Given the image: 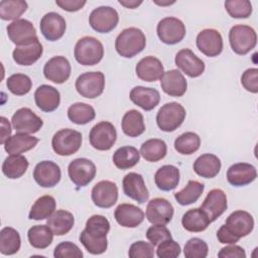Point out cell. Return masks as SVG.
<instances>
[{"mask_svg": "<svg viewBox=\"0 0 258 258\" xmlns=\"http://www.w3.org/2000/svg\"><path fill=\"white\" fill-rule=\"evenodd\" d=\"M110 223L102 215H93L86 222V228L80 234V242L93 255L104 253L108 247L107 234Z\"/></svg>", "mask_w": 258, "mask_h": 258, "instance_id": "6da1fadb", "label": "cell"}, {"mask_svg": "<svg viewBox=\"0 0 258 258\" xmlns=\"http://www.w3.org/2000/svg\"><path fill=\"white\" fill-rule=\"evenodd\" d=\"M146 45V37L141 29L129 27L122 30L115 40V48L119 55L130 58L140 53Z\"/></svg>", "mask_w": 258, "mask_h": 258, "instance_id": "7a4b0ae2", "label": "cell"}, {"mask_svg": "<svg viewBox=\"0 0 258 258\" xmlns=\"http://www.w3.org/2000/svg\"><path fill=\"white\" fill-rule=\"evenodd\" d=\"M74 54L79 63L83 66H95L104 56V46L96 37L84 36L77 41Z\"/></svg>", "mask_w": 258, "mask_h": 258, "instance_id": "3957f363", "label": "cell"}, {"mask_svg": "<svg viewBox=\"0 0 258 258\" xmlns=\"http://www.w3.org/2000/svg\"><path fill=\"white\" fill-rule=\"evenodd\" d=\"M229 41L231 48L235 53L244 55L256 46L257 34L251 26L239 24L230 29Z\"/></svg>", "mask_w": 258, "mask_h": 258, "instance_id": "277c9868", "label": "cell"}, {"mask_svg": "<svg viewBox=\"0 0 258 258\" xmlns=\"http://www.w3.org/2000/svg\"><path fill=\"white\" fill-rule=\"evenodd\" d=\"M185 109L176 102L164 104L156 114V123L160 130L172 132L176 130L185 119Z\"/></svg>", "mask_w": 258, "mask_h": 258, "instance_id": "5b68a950", "label": "cell"}, {"mask_svg": "<svg viewBox=\"0 0 258 258\" xmlns=\"http://www.w3.org/2000/svg\"><path fill=\"white\" fill-rule=\"evenodd\" d=\"M82 141L83 136L81 132L64 128L54 133L51 139V146L56 154L60 156H70L81 148Z\"/></svg>", "mask_w": 258, "mask_h": 258, "instance_id": "8992f818", "label": "cell"}, {"mask_svg": "<svg viewBox=\"0 0 258 258\" xmlns=\"http://www.w3.org/2000/svg\"><path fill=\"white\" fill-rule=\"evenodd\" d=\"M76 90L84 98L95 99L105 89V76L101 72H88L76 80Z\"/></svg>", "mask_w": 258, "mask_h": 258, "instance_id": "52a82bcc", "label": "cell"}, {"mask_svg": "<svg viewBox=\"0 0 258 258\" xmlns=\"http://www.w3.org/2000/svg\"><path fill=\"white\" fill-rule=\"evenodd\" d=\"M117 139V131L114 125L108 121L97 123L90 131L89 140L91 145L101 151L112 148Z\"/></svg>", "mask_w": 258, "mask_h": 258, "instance_id": "ba28073f", "label": "cell"}, {"mask_svg": "<svg viewBox=\"0 0 258 258\" xmlns=\"http://www.w3.org/2000/svg\"><path fill=\"white\" fill-rule=\"evenodd\" d=\"M158 38L165 44H175L183 39L186 30L183 22L176 17L162 18L156 28Z\"/></svg>", "mask_w": 258, "mask_h": 258, "instance_id": "9c48e42d", "label": "cell"}, {"mask_svg": "<svg viewBox=\"0 0 258 258\" xmlns=\"http://www.w3.org/2000/svg\"><path fill=\"white\" fill-rule=\"evenodd\" d=\"M119 22L118 12L110 6H100L94 9L89 16L91 27L100 33L112 31Z\"/></svg>", "mask_w": 258, "mask_h": 258, "instance_id": "30bf717a", "label": "cell"}, {"mask_svg": "<svg viewBox=\"0 0 258 258\" xmlns=\"http://www.w3.org/2000/svg\"><path fill=\"white\" fill-rule=\"evenodd\" d=\"M7 34L9 39L18 46H24L38 40L35 27L27 19H17L8 24Z\"/></svg>", "mask_w": 258, "mask_h": 258, "instance_id": "8fae6325", "label": "cell"}, {"mask_svg": "<svg viewBox=\"0 0 258 258\" xmlns=\"http://www.w3.org/2000/svg\"><path fill=\"white\" fill-rule=\"evenodd\" d=\"M96 165L88 158H76L68 167L70 179L79 187L89 184L96 175Z\"/></svg>", "mask_w": 258, "mask_h": 258, "instance_id": "7c38bea8", "label": "cell"}, {"mask_svg": "<svg viewBox=\"0 0 258 258\" xmlns=\"http://www.w3.org/2000/svg\"><path fill=\"white\" fill-rule=\"evenodd\" d=\"M12 127L19 133L32 134L39 131L43 121L29 108H20L12 116Z\"/></svg>", "mask_w": 258, "mask_h": 258, "instance_id": "4fadbf2b", "label": "cell"}, {"mask_svg": "<svg viewBox=\"0 0 258 258\" xmlns=\"http://www.w3.org/2000/svg\"><path fill=\"white\" fill-rule=\"evenodd\" d=\"M145 214L152 225H166L173 217V207L167 200L155 198L148 202Z\"/></svg>", "mask_w": 258, "mask_h": 258, "instance_id": "5bb4252c", "label": "cell"}, {"mask_svg": "<svg viewBox=\"0 0 258 258\" xmlns=\"http://www.w3.org/2000/svg\"><path fill=\"white\" fill-rule=\"evenodd\" d=\"M197 47L209 57L218 56L223 50V37L218 30L206 28L197 36Z\"/></svg>", "mask_w": 258, "mask_h": 258, "instance_id": "9a60e30c", "label": "cell"}, {"mask_svg": "<svg viewBox=\"0 0 258 258\" xmlns=\"http://www.w3.org/2000/svg\"><path fill=\"white\" fill-rule=\"evenodd\" d=\"M200 208L207 215L210 223H212L227 210V196L222 189L214 188L209 191Z\"/></svg>", "mask_w": 258, "mask_h": 258, "instance_id": "2e32d148", "label": "cell"}, {"mask_svg": "<svg viewBox=\"0 0 258 258\" xmlns=\"http://www.w3.org/2000/svg\"><path fill=\"white\" fill-rule=\"evenodd\" d=\"M34 180L42 187H53L61 178L59 166L50 160H42L38 162L33 170Z\"/></svg>", "mask_w": 258, "mask_h": 258, "instance_id": "e0dca14e", "label": "cell"}, {"mask_svg": "<svg viewBox=\"0 0 258 258\" xmlns=\"http://www.w3.org/2000/svg\"><path fill=\"white\" fill-rule=\"evenodd\" d=\"M71 63L64 56L56 55L48 59L43 67V75L45 79L54 83L62 84L67 82L71 76Z\"/></svg>", "mask_w": 258, "mask_h": 258, "instance_id": "ac0fdd59", "label": "cell"}, {"mask_svg": "<svg viewBox=\"0 0 258 258\" xmlns=\"http://www.w3.org/2000/svg\"><path fill=\"white\" fill-rule=\"evenodd\" d=\"M91 194L93 203L102 209L113 207L118 200V187L110 180L99 181L94 185Z\"/></svg>", "mask_w": 258, "mask_h": 258, "instance_id": "d6986e66", "label": "cell"}, {"mask_svg": "<svg viewBox=\"0 0 258 258\" xmlns=\"http://www.w3.org/2000/svg\"><path fill=\"white\" fill-rule=\"evenodd\" d=\"M225 226L235 237L241 239L253 231L254 219L250 213L238 210L229 215Z\"/></svg>", "mask_w": 258, "mask_h": 258, "instance_id": "ffe728a7", "label": "cell"}, {"mask_svg": "<svg viewBox=\"0 0 258 258\" xmlns=\"http://www.w3.org/2000/svg\"><path fill=\"white\" fill-rule=\"evenodd\" d=\"M40 32L45 39L55 41L61 38L66 32L67 24L64 18L56 12H48L40 20Z\"/></svg>", "mask_w": 258, "mask_h": 258, "instance_id": "44dd1931", "label": "cell"}, {"mask_svg": "<svg viewBox=\"0 0 258 258\" xmlns=\"http://www.w3.org/2000/svg\"><path fill=\"white\" fill-rule=\"evenodd\" d=\"M174 62L177 68L190 78H198L205 72V62L189 48L180 49L175 55Z\"/></svg>", "mask_w": 258, "mask_h": 258, "instance_id": "7402d4cb", "label": "cell"}, {"mask_svg": "<svg viewBox=\"0 0 258 258\" xmlns=\"http://www.w3.org/2000/svg\"><path fill=\"white\" fill-rule=\"evenodd\" d=\"M123 191L130 199L139 204H144L149 198V191L144 178L137 172H129L123 178Z\"/></svg>", "mask_w": 258, "mask_h": 258, "instance_id": "603a6c76", "label": "cell"}, {"mask_svg": "<svg viewBox=\"0 0 258 258\" xmlns=\"http://www.w3.org/2000/svg\"><path fill=\"white\" fill-rule=\"evenodd\" d=\"M257 171L254 165L247 162L232 164L227 170V180L233 186H244L255 180Z\"/></svg>", "mask_w": 258, "mask_h": 258, "instance_id": "cb8c5ba5", "label": "cell"}, {"mask_svg": "<svg viewBox=\"0 0 258 258\" xmlns=\"http://www.w3.org/2000/svg\"><path fill=\"white\" fill-rule=\"evenodd\" d=\"M162 91L171 97H181L187 89V82L178 70L164 72L160 79Z\"/></svg>", "mask_w": 258, "mask_h": 258, "instance_id": "d4e9b609", "label": "cell"}, {"mask_svg": "<svg viewBox=\"0 0 258 258\" xmlns=\"http://www.w3.org/2000/svg\"><path fill=\"white\" fill-rule=\"evenodd\" d=\"M114 217L117 223L124 228H136L144 220L143 211L132 204H121L115 212Z\"/></svg>", "mask_w": 258, "mask_h": 258, "instance_id": "484cf974", "label": "cell"}, {"mask_svg": "<svg viewBox=\"0 0 258 258\" xmlns=\"http://www.w3.org/2000/svg\"><path fill=\"white\" fill-rule=\"evenodd\" d=\"M135 72L140 80L144 82H155L161 79L164 69L161 61L157 57L148 55L138 61Z\"/></svg>", "mask_w": 258, "mask_h": 258, "instance_id": "4316f807", "label": "cell"}, {"mask_svg": "<svg viewBox=\"0 0 258 258\" xmlns=\"http://www.w3.org/2000/svg\"><path fill=\"white\" fill-rule=\"evenodd\" d=\"M36 106L43 112H52L56 110L60 103L59 92L52 86L41 85L34 93Z\"/></svg>", "mask_w": 258, "mask_h": 258, "instance_id": "83f0119b", "label": "cell"}, {"mask_svg": "<svg viewBox=\"0 0 258 258\" xmlns=\"http://www.w3.org/2000/svg\"><path fill=\"white\" fill-rule=\"evenodd\" d=\"M130 100L144 111L153 110L160 101L159 92L153 88L142 86L134 87L129 95Z\"/></svg>", "mask_w": 258, "mask_h": 258, "instance_id": "f1b7e54d", "label": "cell"}, {"mask_svg": "<svg viewBox=\"0 0 258 258\" xmlns=\"http://www.w3.org/2000/svg\"><path fill=\"white\" fill-rule=\"evenodd\" d=\"M220 158L212 153H205L200 155L194 162V171L205 178H213L221 170Z\"/></svg>", "mask_w": 258, "mask_h": 258, "instance_id": "f546056e", "label": "cell"}, {"mask_svg": "<svg viewBox=\"0 0 258 258\" xmlns=\"http://www.w3.org/2000/svg\"><path fill=\"white\" fill-rule=\"evenodd\" d=\"M179 169L171 164L161 166L154 174V181L156 186L163 191L174 189L179 182Z\"/></svg>", "mask_w": 258, "mask_h": 258, "instance_id": "4dcf8cb0", "label": "cell"}, {"mask_svg": "<svg viewBox=\"0 0 258 258\" xmlns=\"http://www.w3.org/2000/svg\"><path fill=\"white\" fill-rule=\"evenodd\" d=\"M43 48L39 40L24 46H17L12 52L13 60L20 66H31L42 55Z\"/></svg>", "mask_w": 258, "mask_h": 258, "instance_id": "1f68e13d", "label": "cell"}, {"mask_svg": "<svg viewBox=\"0 0 258 258\" xmlns=\"http://www.w3.org/2000/svg\"><path fill=\"white\" fill-rule=\"evenodd\" d=\"M39 139L26 133H16L10 136L4 143V149L10 155L20 154L35 147Z\"/></svg>", "mask_w": 258, "mask_h": 258, "instance_id": "d6a6232c", "label": "cell"}, {"mask_svg": "<svg viewBox=\"0 0 258 258\" xmlns=\"http://www.w3.org/2000/svg\"><path fill=\"white\" fill-rule=\"evenodd\" d=\"M75 224V218L72 213L64 210L54 211L50 217L47 218L46 225L50 228L52 233L56 236L68 234Z\"/></svg>", "mask_w": 258, "mask_h": 258, "instance_id": "836d02e7", "label": "cell"}, {"mask_svg": "<svg viewBox=\"0 0 258 258\" xmlns=\"http://www.w3.org/2000/svg\"><path fill=\"white\" fill-rule=\"evenodd\" d=\"M181 224L186 231L199 233L205 231L211 223L201 208H195L186 211L183 214Z\"/></svg>", "mask_w": 258, "mask_h": 258, "instance_id": "e575fe53", "label": "cell"}, {"mask_svg": "<svg viewBox=\"0 0 258 258\" xmlns=\"http://www.w3.org/2000/svg\"><path fill=\"white\" fill-rule=\"evenodd\" d=\"M122 131L129 137L140 136L145 131L143 115L137 110L127 111L121 122Z\"/></svg>", "mask_w": 258, "mask_h": 258, "instance_id": "d590c367", "label": "cell"}, {"mask_svg": "<svg viewBox=\"0 0 258 258\" xmlns=\"http://www.w3.org/2000/svg\"><path fill=\"white\" fill-rule=\"evenodd\" d=\"M28 160L20 154H12L5 158L2 164V172L10 179L21 177L28 168Z\"/></svg>", "mask_w": 258, "mask_h": 258, "instance_id": "8d00e7d4", "label": "cell"}, {"mask_svg": "<svg viewBox=\"0 0 258 258\" xmlns=\"http://www.w3.org/2000/svg\"><path fill=\"white\" fill-rule=\"evenodd\" d=\"M167 152L166 143L157 138L148 139L142 143L140 147V154L149 162H156L165 157Z\"/></svg>", "mask_w": 258, "mask_h": 258, "instance_id": "74e56055", "label": "cell"}, {"mask_svg": "<svg viewBox=\"0 0 258 258\" xmlns=\"http://www.w3.org/2000/svg\"><path fill=\"white\" fill-rule=\"evenodd\" d=\"M140 159V152L133 146L118 148L113 154V162L119 169L125 170L135 166Z\"/></svg>", "mask_w": 258, "mask_h": 258, "instance_id": "f35d334b", "label": "cell"}, {"mask_svg": "<svg viewBox=\"0 0 258 258\" xmlns=\"http://www.w3.org/2000/svg\"><path fill=\"white\" fill-rule=\"evenodd\" d=\"M53 235L54 234L47 225H35L28 230L27 238L29 244L33 248L45 249L51 244Z\"/></svg>", "mask_w": 258, "mask_h": 258, "instance_id": "ab89813d", "label": "cell"}, {"mask_svg": "<svg viewBox=\"0 0 258 258\" xmlns=\"http://www.w3.org/2000/svg\"><path fill=\"white\" fill-rule=\"evenodd\" d=\"M21 246L19 233L11 227H5L0 231V252L3 255L17 253Z\"/></svg>", "mask_w": 258, "mask_h": 258, "instance_id": "60d3db41", "label": "cell"}, {"mask_svg": "<svg viewBox=\"0 0 258 258\" xmlns=\"http://www.w3.org/2000/svg\"><path fill=\"white\" fill-rule=\"evenodd\" d=\"M56 207V203L53 197L51 196H42L38 198L35 203L32 205L28 218L30 220L40 221L44 220L51 216Z\"/></svg>", "mask_w": 258, "mask_h": 258, "instance_id": "b9f144b4", "label": "cell"}, {"mask_svg": "<svg viewBox=\"0 0 258 258\" xmlns=\"http://www.w3.org/2000/svg\"><path fill=\"white\" fill-rule=\"evenodd\" d=\"M96 117L95 109L86 103H75L68 109V118L75 124L85 125L93 121Z\"/></svg>", "mask_w": 258, "mask_h": 258, "instance_id": "7bdbcfd3", "label": "cell"}, {"mask_svg": "<svg viewBox=\"0 0 258 258\" xmlns=\"http://www.w3.org/2000/svg\"><path fill=\"white\" fill-rule=\"evenodd\" d=\"M205 189L204 183L198 180H188L185 187L174 194L175 201L181 206H187L196 203Z\"/></svg>", "mask_w": 258, "mask_h": 258, "instance_id": "ee69618b", "label": "cell"}, {"mask_svg": "<svg viewBox=\"0 0 258 258\" xmlns=\"http://www.w3.org/2000/svg\"><path fill=\"white\" fill-rule=\"evenodd\" d=\"M201 138L195 132H185L174 140V149L183 155H189L199 150Z\"/></svg>", "mask_w": 258, "mask_h": 258, "instance_id": "f6af8a7d", "label": "cell"}, {"mask_svg": "<svg viewBox=\"0 0 258 258\" xmlns=\"http://www.w3.org/2000/svg\"><path fill=\"white\" fill-rule=\"evenodd\" d=\"M27 9L23 0H3L0 2V18L2 20H17Z\"/></svg>", "mask_w": 258, "mask_h": 258, "instance_id": "bcb514c9", "label": "cell"}, {"mask_svg": "<svg viewBox=\"0 0 258 258\" xmlns=\"http://www.w3.org/2000/svg\"><path fill=\"white\" fill-rule=\"evenodd\" d=\"M6 86L13 95L23 96L31 90L32 82L30 78L24 74H14L7 79Z\"/></svg>", "mask_w": 258, "mask_h": 258, "instance_id": "7dc6e473", "label": "cell"}, {"mask_svg": "<svg viewBox=\"0 0 258 258\" xmlns=\"http://www.w3.org/2000/svg\"><path fill=\"white\" fill-rule=\"evenodd\" d=\"M225 8L233 18H248L252 13V4L248 0H227Z\"/></svg>", "mask_w": 258, "mask_h": 258, "instance_id": "c3c4849f", "label": "cell"}, {"mask_svg": "<svg viewBox=\"0 0 258 258\" xmlns=\"http://www.w3.org/2000/svg\"><path fill=\"white\" fill-rule=\"evenodd\" d=\"M208 252V244L200 238L189 239L183 248V254L186 258H206Z\"/></svg>", "mask_w": 258, "mask_h": 258, "instance_id": "681fc988", "label": "cell"}, {"mask_svg": "<svg viewBox=\"0 0 258 258\" xmlns=\"http://www.w3.org/2000/svg\"><path fill=\"white\" fill-rule=\"evenodd\" d=\"M53 256L55 258H82V250L73 242L66 241L59 243L53 251Z\"/></svg>", "mask_w": 258, "mask_h": 258, "instance_id": "f907efd6", "label": "cell"}, {"mask_svg": "<svg viewBox=\"0 0 258 258\" xmlns=\"http://www.w3.org/2000/svg\"><path fill=\"white\" fill-rule=\"evenodd\" d=\"M128 255L130 258H152L154 256V246L145 241L134 242L129 248Z\"/></svg>", "mask_w": 258, "mask_h": 258, "instance_id": "816d5d0a", "label": "cell"}, {"mask_svg": "<svg viewBox=\"0 0 258 258\" xmlns=\"http://www.w3.org/2000/svg\"><path fill=\"white\" fill-rule=\"evenodd\" d=\"M146 238L153 246H158L162 241L170 239L171 234L164 225H154L147 229Z\"/></svg>", "mask_w": 258, "mask_h": 258, "instance_id": "f5cc1de1", "label": "cell"}, {"mask_svg": "<svg viewBox=\"0 0 258 258\" xmlns=\"http://www.w3.org/2000/svg\"><path fill=\"white\" fill-rule=\"evenodd\" d=\"M180 251L179 244L170 238L158 244L156 255L159 258H176L179 256Z\"/></svg>", "mask_w": 258, "mask_h": 258, "instance_id": "db71d44e", "label": "cell"}, {"mask_svg": "<svg viewBox=\"0 0 258 258\" xmlns=\"http://www.w3.org/2000/svg\"><path fill=\"white\" fill-rule=\"evenodd\" d=\"M241 84L246 91L256 94L258 92V70L256 68L246 70L241 77Z\"/></svg>", "mask_w": 258, "mask_h": 258, "instance_id": "11a10c76", "label": "cell"}, {"mask_svg": "<svg viewBox=\"0 0 258 258\" xmlns=\"http://www.w3.org/2000/svg\"><path fill=\"white\" fill-rule=\"evenodd\" d=\"M218 257H220V258H245L246 253H245V250L241 246H238L235 244H230L229 246H226L219 251Z\"/></svg>", "mask_w": 258, "mask_h": 258, "instance_id": "9f6ffc18", "label": "cell"}, {"mask_svg": "<svg viewBox=\"0 0 258 258\" xmlns=\"http://www.w3.org/2000/svg\"><path fill=\"white\" fill-rule=\"evenodd\" d=\"M55 4L59 6L61 9L68 11V12H75L80 9H82L86 1H81V0H56Z\"/></svg>", "mask_w": 258, "mask_h": 258, "instance_id": "6f0895ef", "label": "cell"}, {"mask_svg": "<svg viewBox=\"0 0 258 258\" xmlns=\"http://www.w3.org/2000/svg\"><path fill=\"white\" fill-rule=\"evenodd\" d=\"M217 238L220 243L222 244H236L240 239L235 237L224 225L220 227V229L217 232Z\"/></svg>", "mask_w": 258, "mask_h": 258, "instance_id": "680465c9", "label": "cell"}, {"mask_svg": "<svg viewBox=\"0 0 258 258\" xmlns=\"http://www.w3.org/2000/svg\"><path fill=\"white\" fill-rule=\"evenodd\" d=\"M0 122H1V140L0 143L4 144L6 140L10 137L11 135V126L7 118L5 117H0Z\"/></svg>", "mask_w": 258, "mask_h": 258, "instance_id": "91938a15", "label": "cell"}, {"mask_svg": "<svg viewBox=\"0 0 258 258\" xmlns=\"http://www.w3.org/2000/svg\"><path fill=\"white\" fill-rule=\"evenodd\" d=\"M119 3L123 6H125L126 8H130V9H134L137 6H139L140 4H142V1H136V0H119Z\"/></svg>", "mask_w": 258, "mask_h": 258, "instance_id": "94428289", "label": "cell"}, {"mask_svg": "<svg viewBox=\"0 0 258 258\" xmlns=\"http://www.w3.org/2000/svg\"><path fill=\"white\" fill-rule=\"evenodd\" d=\"M155 4L157 5H161V6H166V5H171L174 3V1H154Z\"/></svg>", "mask_w": 258, "mask_h": 258, "instance_id": "6125c7cd", "label": "cell"}]
</instances>
